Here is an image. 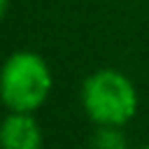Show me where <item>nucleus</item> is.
Returning <instances> with one entry per match:
<instances>
[{"label": "nucleus", "mask_w": 149, "mask_h": 149, "mask_svg": "<svg viewBox=\"0 0 149 149\" xmlns=\"http://www.w3.org/2000/svg\"><path fill=\"white\" fill-rule=\"evenodd\" d=\"M2 149H42V128L28 112H12L0 128Z\"/></svg>", "instance_id": "obj_3"}, {"label": "nucleus", "mask_w": 149, "mask_h": 149, "mask_svg": "<svg viewBox=\"0 0 149 149\" xmlns=\"http://www.w3.org/2000/svg\"><path fill=\"white\" fill-rule=\"evenodd\" d=\"M51 70L42 56L35 51H14L0 74V95L9 112L40 109L51 93Z\"/></svg>", "instance_id": "obj_2"}, {"label": "nucleus", "mask_w": 149, "mask_h": 149, "mask_svg": "<svg viewBox=\"0 0 149 149\" xmlns=\"http://www.w3.org/2000/svg\"><path fill=\"white\" fill-rule=\"evenodd\" d=\"M91 149H128L121 126H98L91 135Z\"/></svg>", "instance_id": "obj_4"}, {"label": "nucleus", "mask_w": 149, "mask_h": 149, "mask_svg": "<svg viewBox=\"0 0 149 149\" xmlns=\"http://www.w3.org/2000/svg\"><path fill=\"white\" fill-rule=\"evenodd\" d=\"M140 149H149V144H144V147H140Z\"/></svg>", "instance_id": "obj_5"}, {"label": "nucleus", "mask_w": 149, "mask_h": 149, "mask_svg": "<svg viewBox=\"0 0 149 149\" xmlns=\"http://www.w3.org/2000/svg\"><path fill=\"white\" fill-rule=\"evenodd\" d=\"M81 105L95 126L123 128L137 114V91L123 72L102 68L84 79Z\"/></svg>", "instance_id": "obj_1"}]
</instances>
